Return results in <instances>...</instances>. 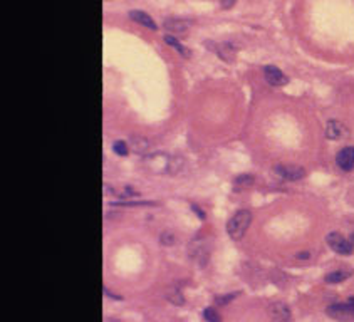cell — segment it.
<instances>
[{"instance_id": "obj_3", "label": "cell", "mask_w": 354, "mask_h": 322, "mask_svg": "<svg viewBox=\"0 0 354 322\" xmlns=\"http://www.w3.org/2000/svg\"><path fill=\"white\" fill-rule=\"evenodd\" d=\"M327 314L337 321L343 322H354V307L351 304H337L331 305L327 309Z\"/></svg>"}, {"instance_id": "obj_2", "label": "cell", "mask_w": 354, "mask_h": 322, "mask_svg": "<svg viewBox=\"0 0 354 322\" xmlns=\"http://www.w3.org/2000/svg\"><path fill=\"white\" fill-rule=\"evenodd\" d=\"M326 240H327V245L331 247L334 252L341 253V255H351L353 250H354V245L351 244V240L343 237L341 233H337V232L329 233Z\"/></svg>"}, {"instance_id": "obj_14", "label": "cell", "mask_w": 354, "mask_h": 322, "mask_svg": "<svg viewBox=\"0 0 354 322\" xmlns=\"http://www.w3.org/2000/svg\"><path fill=\"white\" fill-rule=\"evenodd\" d=\"M252 183H253L252 175H240V177L235 179V186H239V188H247V186H250Z\"/></svg>"}, {"instance_id": "obj_4", "label": "cell", "mask_w": 354, "mask_h": 322, "mask_svg": "<svg viewBox=\"0 0 354 322\" xmlns=\"http://www.w3.org/2000/svg\"><path fill=\"white\" fill-rule=\"evenodd\" d=\"M276 173L281 178L287 179V181H297V179L304 178L306 170H304L302 166H297V165H281V166H277L276 168Z\"/></svg>"}, {"instance_id": "obj_15", "label": "cell", "mask_w": 354, "mask_h": 322, "mask_svg": "<svg viewBox=\"0 0 354 322\" xmlns=\"http://www.w3.org/2000/svg\"><path fill=\"white\" fill-rule=\"evenodd\" d=\"M112 148H114V153L119 154V156H126L128 151H130V144H126L124 141H114Z\"/></svg>"}, {"instance_id": "obj_5", "label": "cell", "mask_w": 354, "mask_h": 322, "mask_svg": "<svg viewBox=\"0 0 354 322\" xmlns=\"http://www.w3.org/2000/svg\"><path fill=\"white\" fill-rule=\"evenodd\" d=\"M264 76H265V81H267L270 86L287 84V76L279 68H276V66H265Z\"/></svg>"}, {"instance_id": "obj_21", "label": "cell", "mask_w": 354, "mask_h": 322, "mask_svg": "<svg viewBox=\"0 0 354 322\" xmlns=\"http://www.w3.org/2000/svg\"><path fill=\"white\" fill-rule=\"evenodd\" d=\"M237 294H230V295H228V297H222V299H216V302H218V304H227L228 302V300H232L233 299V297H235Z\"/></svg>"}, {"instance_id": "obj_8", "label": "cell", "mask_w": 354, "mask_h": 322, "mask_svg": "<svg viewBox=\"0 0 354 322\" xmlns=\"http://www.w3.org/2000/svg\"><path fill=\"white\" fill-rule=\"evenodd\" d=\"M348 133H349L348 128H346L341 121H336V119L329 121L326 126V136L329 140H343V138L348 136Z\"/></svg>"}, {"instance_id": "obj_17", "label": "cell", "mask_w": 354, "mask_h": 322, "mask_svg": "<svg viewBox=\"0 0 354 322\" xmlns=\"http://www.w3.org/2000/svg\"><path fill=\"white\" fill-rule=\"evenodd\" d=\"M203 317L208 321V322H220L222 321V317H220V314L215 311V309H212V307H208L205 309V312H203Z\"/></svg>"}, {"instance_id": "obj_24", "label": "cell", "mask_w": 354, "mask_h": 322, "mask_svg": "<svg viewBox=\"0 0 354 322\" xmlns=\"http://www.w3.org/2000/svg\"><path fill=\"white\" fill-rule=\"evenodd\" d=\"M349 240H351V244H353V245H354V235H353V237H351V238H349Z\"/></svg>"}, {"instance_id": "obj_13", "label": "cell", "mask_w": 354, "mask_h": 322, "mask_svg": "<svg viewBox=\"0 0 354 322\" xmlns=\"http://www.w3.org/2000/svg\"><path fill=\"white\" fill-rule=\"evenodd\" d=\"M163 40H165V42L168 44V45H172V47H175V49H177V51L180 52L181 56H185V57H190V49H188V47H185V45H183V44H181V42H180V40H178V39H175L173 36L166 34V36L163 37Z\"/></svg>"}, {"instance_id": "obj_10", "label": "cell", "mask_w": 354, "mask_h": 322, "mask_svg": "<svg viewBox=\"0 0 354 322\" xmlns=\"http://www.w3.org/2000/svg\"><path fill=\"white\" fill-rule=\"evenodd\" d=\"M130 19H133L135 22L141 24V26L151 29V31H156V29H158L156 24H155V20H153V19L146 14V12H143V10H131V12H130Z\"/></svg>"}, {"instance_id": "obj_19", "label": "cell", "mask_w": 354, "mask_h": 322, "mask_svg": "<svg viewBox=\"0 0 354 322\" xmlns=\"http://www.w3.org/2000/svg\"><path fill=\"white\" fill-rule=\"evenodd\" d=\"M160 240L163 245H175V235L172 232H163L160 237Z\"/></svg>"}, {"instance_id": "obj_1", "label": "cell", "mask_w": 354, "mask_h": 322, "mask_svg": "<svg viewBox=\"0 0 354 322\" xmlns=\"http://www.w3.org/2000/svg\"><path fill=\"white\" fill-rule=\"evenodd\" d=\"M250 221H252V215L248 210L237 212L235 215L228 220V225H227V232H228V235H230V238H233V240H240V238L245 235V232H247Z\"/></svg>"}, {"instance_id": "obj_20", "label": "cell", "mask_w": 354, "mask_h": 322, "mask_svg": "<svg viewBox=\"0 0 354 322\" xmlns=\"http://www.w3.org/2000/svg\"><path fill=\"white\" fill-rule=\"evenodd\" d=\"M220 2H222V7H225V9H230V7L235 5L237 0H220Z\"/></svg>"}, {"instance_id": "obj_23", "label": "cell", "mask_w": 354, "mask_h": 322, "mask_svg": "<svg viewBox=\"0 0 354 322\" xmlns=\"http://www.w3.org/2000/svg\"><path fill=\"white\" fill-rule=\"evenodd\" d=\"M348 304H351L353 307H354V299H349V300H348Z\"/></svg>"}, {"instance_id": "obj_6", "label": "cell", "mask_w": 354, "mask_h": 322, "mask_svg": "<svg viewBox=\"0 0 354 322\" xmlns=\"http://www.w3.org/2000/svg\"><path fill=\"white\" fill-rule=\"evenodd\" d=\"M336 163H337V166H339L341 170H344V171L353 170L354 168V148H353V146L341 149V151L337 153V156H336Z\"/></svg>"}, {"instance_id": "obj_7", "label": "cell", "mask_w": 354, "mask_h": 322, "mask_svg": "<svg viewBox=\"0 0 354 322\" xmlns=\"http://www.w3.org/2000/svg\"><path fill=\"white\" fill-rule=\"evenodd\" d=\"M269 314L274 322H289L290 321V311L284 302H276L270 305Z\"/></svg>"}, {"instance_id": "obj_18", "label": "cell", "mask_w": 354, "mask_h": 322, "mask_svg": "<svg viewBox=\"0 0 354 322\" xmlns=\"http://www.w3.org/2000/svg\"><path fill=\"white\" fill-rule=\"evenodd\" d=\"M181 166H183V160H181V158H173V160H170L168 161V171H170V173H178V171H180L181 170Z\"/></svg>"}, {"instance_id": "obj_9", "label": "cell", "mask_w": 354, "mask_h": 322, "mask_svg": "<svg viewBox=\"0 0 354 322\" xmlns=\"http://www.w3.org/2000/svg\"><path fill=\"white\" fill-rule=\"evenodd\" d=\"M163 27L166 31H170L172 34H183V32L188 31V22L183 19H166Z\"/></svg>"}, {"instance_id": "obj_16", "label": "cell", "mask_w": 354, "mask_h": 322, "mask_svg": "<svg viewBox=\"0 0 354 322\" xmlns=\"http://www.w3.org/2000/svg\"><path fill=\"white\" fill-rule=\"evenodd\" d=\"M166 299H168L170 302L178 304V305L183 304V295L180 290H177V288H172V290L168 292V295H166Z\"/></svg>"}, {"instance_id": "obj_11", "label": "cell", "mask_w": 354, "mask_h": 322, "mask_svg": "<svg viewBox=\"0 0 354 322\" xmlns=\"http://www.w3.org/2000/svg\"><path fill=\"white\" fill-rule=\"evenodd\" d=\"M130 149L136 154H144L149 149V141L143 136H133L130 140Z\"/></svg>"}, {"instance_id": "obj_22", "label": "cell", "mask_w": 354, "mask_h": 322, "mask_svg": "<svg viewBox=\"0 0 354 322\" xmlns=\"http://www.w3.org/2000/svg\"><path fill=\"white\" fill-rule=\"evenodd\" d=\"M104 322H121V321H116V319H106Z\"/></svg>"}, {"instance_id": "obj_12", "label": "cell", "mask_w": 354, "mask_h": 322, "mask_svg": "<svg viewBox=\"0 0 354 322\" xmlns=\"http://www.w3.org/2000/svg\"><path fill=\"white\" fill-rule=\"evenodd\" d=\"M353 275V270L351 269H337L334 272H331V274L326 275V282L327 284H339V282H344L346 279H349Z\"/></svg>"}]
</instances>
